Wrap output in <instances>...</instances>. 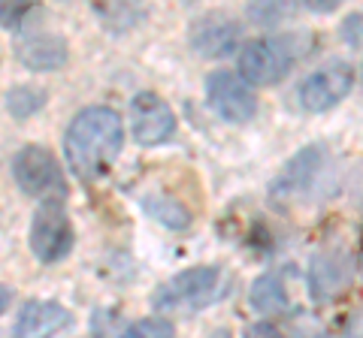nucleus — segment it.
Returning a JSON list of instances; mask_svg holds the SVG:
<instances>
[{
    "label": "nucleus",
    "mask_w": 363,
    "mask_h": 338,
    "mask_svg": "<svg viewBox=\"0 0 363 338\" xmlns=\"http://www.w3.org/2000/svg\"><path fill=\"white\" fill-rule=\"evenodd\" d=\"M354 88V70L345 61H327L309 73L297 88V100L306 112H327L339 106Z\"/></svg>",
    "instance_id": "obj_6"
},
{
    "label": "nucleus",
    "mask_w": 363,
    "mask_h": 338,
    "mask_svg": "<svg viewBox=\"0 0 363 338\" xmlns=\"http://www.w3.org/2000/svg\"><path fill=\"white\" fill-rule=\"evenodd\" d=\"M143 206H145V211H149L155 221H161L164 227H169V230H185L188 223H191V211L182 206L179 199L167 197V194L145 197V199H143Z\"/></svg>",
    "instance_id": "obj_14"
},
{
    "label": "nucleus",
    "mask_w": 363,
    "mask_h": 338,
    "mask_svg": "<svg viewBox=\"0 0 363 338\" xmlns=\"http://www.w3.org/2000/svg\"><path fill=\"white\" fill-rule=\"evenodd\" d=\"M121 338H176V326L167 317H143L130 323L121 332Z\"/></svg>",
    "instance_id": "obj_16"
},
{
    "label": "nucleus",
    "mask_w": 363,
    "mask_h": 338,
    "mask_svg": "<svg viewBox=\"0 0 363 338\" xmlns=\"http://www.w3.org/2000/svg\"><path fill=\"white\" fill-rule=\"evenodd\" d=\"M206 103L215 115L230 124H248L257 115L255 91L230 70H215L206 76Z\"/></svg>",
    "instance_id": "obj_7"
},
{
    "label": "nucleus",
    "mask_w": 363,
    "mask_h": 338,
    "mask_svg": "<svg viewBox=\"0 0 363 338\" xmlns=\"http://www.w3.org/2000/svg\"><path fill=\"white\" fill-rule=\"evenodd\" d=\"M18 61L30 70H58L67 61V42L58 33H30L18 42Z\"/></svg>",
    "instance_id": "obj_12"
},
{
    "label": "nucleus",
    "mask_w": 363,
    "mask_h": 338,
    "mask_svg": "<svg viewBox=\"0 0 363 338\" xmlns=\"http://www.w3.org/2000/svg\"><path fill=\"white\" fill-rule=\"evenodd\" d=\"M252 308L260 314H276L288 308V290H285V275L281 272H267L255 281L252 287Z\"/></svg>",
    "instance_id": "obj_13"
},
{
    "label": "nucleus",
    "mask_w": 363,
    "mask_h": 338,
    "mask_svg": "<svg viewBox=\"0 0 363 338\" xmlns=\"http://www.w3.org/2000/svg\"><path fill=\"white\" fill-rule=\"evenodd\" d=\"M360 272H363V239H360Z\"/></svg>",
    "instance_id": "obj_22"
},
{
    "label": "nucleus",
    "mask_w": 363,
    "mask_h": 338,
    "mask_svg": "<svg viewBox=\"0 0 363 338\" xmlns=\"http://www.w3.org/2000/svg\"><path fill=\"white\" fill-rule=\"evenodd\" d=\"M13 175L18 187L28 197H37L40 202H64L67 197V178L61 173V163L45 145H25L13 161Z\"/></svg>",
    "instance_id": "obj_4"
},
{
    "label": "nucleus",
    "mask_w": 363,
    "mask_h": 338,
    "mask_svg": "<svg viewBox=\"0 0 363 338\" xmlns=\"http://www.w3.org/2000/svg\"><path fill=\"white\" fill-rule=\"evenodd\" d=\"M70 326V311L58 302H28L18 314L16 338H55Z\"/></svg>",
    "instance_id": "obj_11"
},
{
    "label": "nucleus",
    "mask_w": 363,
    "mask_h": 338,
    "mask_svg": "<svg viewBox=\"0 0 363 338\" xmlns=\"http://www.w3.org/2000/svg\"><path fill=\"white\" fill-rule=\"evenodd\" d=\"M9 302H13V290H9L6 284H0V314L9 308Z\"/></svg>",
    "instance_id": "obj_20"
},
{
    "label": "nucleus",
    "mask_w": 363,
    "mask_h": 338,
    "mask_svg": "<svg viewBox=\"0 0 363 338\" xmlns=\"http://www.w3.org/2000/svg\"><path fill=\"white\" fill-rule=\"evenodd\" d=\"M30 13H33L30 4H16V6L0 4V25L9 28V30H18L21 21H25V16H30Z\"/></svg>",
    "instance_id": "obj_17"
},
{
    "label": "nucleus",
    "mask_w": 363,
    "mask_h": 338,
    "mask_svg": "<svg viewBox=\"0 0 363 338\" xmlns=\"http://www.w3.org/2000/svg\"><path fill=\"white\" fill-rule=\"evenodd\" d=\"M342 40L348 42V46L363 49V13L345 18V25H342Z\"/></svg>",
    "instance_id": "obj_18"
},
{
    "label": "nucleus",
    "mask_w": 363,
    "mask_h": 338,
    "mask_svg": "<svg viewBox=\"0 0 363 338\" xmlns=\"http://www.w3.org/2000/svg\"><path fill=\"white\" fill-rule=\"evenodd\" d=\"M294 13V6H276V4H257L252 6V18L255 21H269V18H285Z\"/></svg>",
    "instance_id": "obj_19"
},
{
    "label": "nucleus",
    "mask_w": 363,
    "mask_h": 338,
    "mask_svg": "<svg viewBox=\"0 0 363 338\" xmlns=\"http://www.w3.org/2000/svg\"><path fill=\"white\" fill-rule=\"evenodd\" d=\"M303 54V40L294 33H279V37H260L240 52V76L248 88H267L281 82L291 66Z\"/></svg>",
    "instance_id": "obj_3"
},
{
    "label": "nucleus",
    "mask_w": 363,
    "mask_h": 338,
    "mask_svg": "<svg viewBox=\"0 0 363 338\" xmlns=\"http://www.w3.org/2000/svg\"><path fill=\"white\" fill-rule=\"evenodd\" d=\"M242 37L240 21L224 16V13H209L194 21L191 28V46L203 58H224V54L236 52Z\"/></svg>",
    "instance_id": "obj_10"
},
{
    "label": "nucleus",
    "mask_w": 363,
    "mask_h": 338,
    "mask_svg": "<svg viewBox=\"0 0 363 338\" xmlns=\"http://www.w3.org/2000/svg\"><path fill=\"white\" fill-rule=\"evenodd\" d=\"M43 103H45V91H43V88L21 85V88H13V91L6 94V109L13 112L16 118L33 115L37 109H43Z\"/></svg>",
    "instance_id": "obj_15"
},
{
    "label": "nucleus",
    "mask_w": 363,
    "mask_h": 338,
    "mask_svg": "<svg viewBox=\"0 0 363 338\" xmlns=\"http://www.w3.org/2000/svg\"><path fill=\"white\" fill-rule=\"evenodd\" d=\"M73 247V223L64 202H40L30 223V251L43 263H58Z\"/></svg>",
    "instance_id": "obj_5"
},
{
    "label": "nucleus",
    "mask_w": 363,
    "mask_h": 338,
    "mask_svg": "<svg viewBox=\"0 0 363 338\" xmlns=\"http://www.w3.org/2000/svg\"><path fill=\"white\" fill-rule=\"evenodd\" d=\"M227 272L221 266H191L185 272L173 275L155 290L152 305L161 314H191V311H203L215 305L218 299H224L227 290Z\"/></svg>",
    "instance_id": "obj_2"
},
{
    "label": "nucleus",
    "mask_w": 363,
    "mask_h": 338,
    "mask_svg": "<svg viewBox=\"0 0 363 338\" xmlns=\"http://www.w3.org/2000/svg\"><path fill=\"white\" fill-rule=\"evenodd\" d=\"M130 133L143 148H155L173 139L176 133V112L169 109L164 97L143 91L130 100Z\"/></svg>",
    "instance_id": "obj_8"
},
{
    "label": "nucleus",
    "mask_w": 363,
    "mask_h": 338,
    "mask_svg": "<svg viewBox=\"0 0 363 338\" xmlns=\"http://www.w3.org/2000/svg\"><path fill=\"white\" fill-rule=\"evenodd\" d=\"M324 166H327V154H324L321 145H309V148H303L300 154H294L269 187L272 199L276 202L303 199L312 190V185L321 178Z\"/></svg>",
    "instance_id": "obj_9"
},
{
    "label": "nucleus",
    "mask_w": 363,
    "mask_h": 338,
    "mask_svg": "<svg viewBox=\"0 0 363 338\" xmlns=\"http://www.w3.org/2000/svg\"><path fill=\"white\" fill-rule=\"evenodd\" d=\"M124 145L121 115L109 106H88L70 121L64 136L67 166L79 182H97L109 173Z\"/></svg>",
    "instance_id": "obj_1"
},
{
    "label": "nucleus",
    "mask_w": 363,
    "mask_h": 338,
    "mask_svg": "<svg viewBox=\"0 0 363 338\" xmlns=\"http://www.w3.org/2000/svg\"><path fill=\"white\" fill-rule=\"evenodd\" d=\"M209 338H233V335H230V330H215Z\"/></svg>",
    "instance_id": "obj_21"
}]
</instances>
